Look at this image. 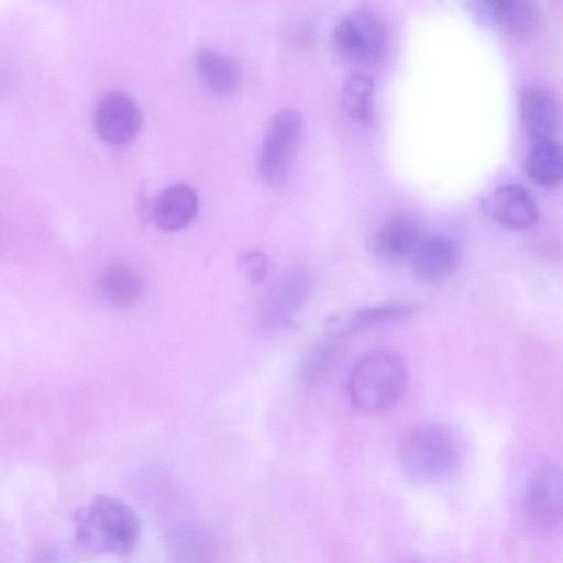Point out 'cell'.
Masks as SVG:
<instances>
[{"mask_svg": "<svg viewBox=\"0 0 563 563\" xmlns=\"http://www.w3.org/2000/svg\"><path fill=\"white\" fill-rule=\"evenodd\" d=\"M75 551L84 556L131 554L139 541L140 522L135 511L122 499L96 496L73 517Z\"/></svg>", "mask_w": 563, "mask_h": 563, "instance_id": "cell-1", "label": "cell"}, {"mask_svg": "<svg viewBox=\"0 0 563 563\" xmlns=\"http://www.w3.org/2000/svg\"><path fill=\"white\" fill-rule=\"evenodd\" d=\"M408 385V368L400 354L376 350L355 362L347 378L351 402L364 412H382L394 407Z\"/></svg>", "mask_w": 563, "mask_h": 563, "instance_id": "cell-2", "label": "cell"}, {"mask_svg": "<svg viewBox=\"0 0 563 563\" xmlns=\"http://www.w3.org/2000/svg\"><path fill=\"white\" fill-rule=\"evenodd\" d=\"M399 456L402 470L420 483L446 479L459 467L461 448L454 433L444 426L421 424L402 438Z\"/></svg>", "mask_w": 563, "mask_h": 563, "instance_id": "cell-3", "label": "cell"}, {"mask_svg": "<svg viewBox=\"0 0 563 563\" xmlns=\"http://www.w3.org/2000/svg\"><path fill=\"white\" fill-rule=\"evenodd\" d=\"M301 113L292 108L273 115L265 130L257 159L262 180L272 187L287 179L302 131Z\"/></svg>", "mask_w": 563, "mask_h": 563, "instance_id": "cell-4", "label": "cell"}, {"mask_svg": "<svg viewBox=\"0 0 563 563\" xmlns=\"http://www.w3.org/2000/svg\"><path fill=\"white\" fill-rule=\"evenodd\" d=\"M332 38L338 52L355 62H376L386 47L383 22L366 11L343 16L334 26Z\"/></svg>", "mask_w": 563, "mask_h": 563, "instance_id": "cell-5", "label": "cell"}, {"mask_svg": "<svg viewBox=\"0 0 563 563\" xmlns=\"http://www.w3.org/2000/svg\"><path fill=\"white\" fill-rule=\"evenodd\" d=\"M530 521L551 529L563 520V471L549 466L538 471L529 481L523 498Z\"/></svg>", "mask_w": 563, "mask_h": 563, "instance_id": "cell-6", "label": "cell"}, {"mask_svg": "<svg viewBox=\"0 0 563 563\" xmlns=\"http://www.w3.org/2000/svg\"><path fill=\"white\" fill-rule=\"evenodd\" d=\"M93 124L103 141L121 145L136 136L142 124V115L129 95L121 90H111L98 101Z\"/></svg>", "mask_w": 563, "mask_h": 563, "instance_id": "cell-7", "label": "cell"}, {"mask_svg": "<svg viewBox=\"0 0 563 563\" xmlns=\"http://www.w3.org/2000/svg\"><path fill=\"white\" fill-rule=\"evenodd\" d=\"M312 279L305 271H294L282 277L267 294L261 310L265 327L285 324L302 307L311 294Z\"/></svg>", "mask_w": 563, "mask_h": 563, "instance_id": "cell-8", "label": "cell"}, {"mask_svg": "<svg viewBox=\"0 0 563 563\" xmlns=\"http://www.w3.org/2000/svg\"><path fill=\"white\" fill-rule=\"evenodd\" d=\"M459 257V247L452 239L444 235L422 239L412 255L413 274L423 283L441 282L454 272Z\"/></svg>", "mask_w": 563, "mask_h": 563, "instance_id": "cell-9", "label": "cell"}, {"mask_svg": "<svg viewBox=\"0 0 563 563\" xmlns=\"http://www.w3.org/2000/svg\"><path fill=\"white\" fill-rule=\"evenodd\" d=\"M475 11L481 18L515 36L530 34L540 22V10L530 0L479 1L475 3Z\"/></svg>", "mask_w": 563, "mask_h": 563, "instance_id": "cell-10", "label": "cell"}, {"mask_svg": "<svg viewBox=\"0 0 563 563\" xmlns=\"http://www.w3.org/2000/svg\"><path fill=\"white\" fill-rule=\"evenodd\" d=\"M520 120L536 143L553 140L559 124V108L553 96L539 87L527 88L519 100Z\"/></svg>", "mask_w": 563, "mask_h": 563, "instance_id": "cell-11", "label": "cell"}, {"mask_svg": "<svg viewBox=\"0 0 563 563\" xmlns=\"http://www.w3.org/2000/svg\"><path fill=\"white\" fill-rule=\"evenodd\" d=\"M493 217L508 229L522 230L538 219V207L529 191L517 184L496 188L489 201Z\"/></svg>", "mask_w": 563, "mask_h": 563, "instance_id": "cell-12", "label": "cell"}, {"mask_svg": "<svg viewBox=\"0 0 563 563\" xmlns=\"http://www.w3.org/2000/svg\"><path fill=\"white\" fill-rule=\"evenodd\" d=\"M198 210L196 190L185 183L164 188L153 206V219L165 231H176L188 225Z\"/></svg>", "mask_w": 563, "mask_h": 563, "instance_id": "cell-13", "label": "cell"}, {"mask_svg": "<svg viewBox=\"0 0 563 563\" xmlns=\"http://www.w3.org/2000/svg\"><path fill=\"white\" fill-rule=\"evenodd\" d=\"M422 241L416 222L397 217L386 221L374 239L376 255L390 263L412 256Z\"/></svg>", "mask_w": 563, "mask_h": 563, "instance_id": "cell-14", "label": "cell"}, {"mask_svg": "<svg viewBox=\"0 0 563 563\" xmlns=\"http://www.w3.org/2000/svg\"><path fill=\"white\" fill-rule=\"evenodd\" d=\"M195 68L203 85L216 92H231L241 81L238 60L211 47H201L196 53Z\"/></svg>", "mask_w": 563, "mask_h": 563, "instance_id": "cell-15", "label": "cell"}, {"mask_svg": "<svg viewBox=\"0 0 563 563\" xmlns=\"http://www.w3.org/2000/svg\"><path fill=\"white\" fill-rule=\"evenodd\" d=\"M418 310L419 306L410 302L363 307L349 313L342 321H338L339 327L331 335L341 339L360 330L405 319Z\"/></svg>", "mask_w": 563, "mask_h": 563, "instance_id": "cell-16", "label": "cell"}, {"mask_svg": "<svg viewBox=\"0 0 563 563\" xmlns=\"http://www.w3.org/2000/svg\"><path fill=\"white\" fill-rule=\"evenodd\" d=\"M99 284L103 297L119 307L137 302L144 291V280L140 273L125 264H113L104 268Z\"/></svg>", "mask_w": 563, "mask_h": 563, "instance_id": "cell-17", "label": "cell"}, {"mask_svg": "<svg viewBox=\"0 0 563 563\" xmlns=\"http://www.w3.org/2000/svg\"><path fill=\"white\" fill-rule=\"evenodd\" d=\"M527 176L542 186L563 180V144L553 140L536 143L525 158Z\"/></svg>", "mask_w": 563, "mask_h": 563, "instance_id": "cell-18", "label": "cell"}, {"mask_svg": "<svg viewBox=\"0 0 563 563\" xmlns=\"http://www.w3.org/2000/svg\"><path fill=\"white\" fill-rule=\"evenodd\" d=\"M373 78L362 71L347 75L342 85V103L346 114L361 124L373 119Z\"/></svg>", "mask_w": 563, "mask_h": 563, "instance_id": "cell-19", "label": "cell"}, {"mask_svg": "<svg viewBox=\"0 0 563 563\" xmlns=\"http://www.w3.org/2000/svg\"><path fill=\"white\" fill-rule=\"evenodd\" d=\"M339 340L331 335V340L320 343L309 352L301 366L300 375L303 384L308 386L318 384L328 375L339 353Z\"/></svg>", "mask_w": 563, "mask_h": 563, "instance_id": "cell-20", "label": "cell"}, {"mask_svg": "<svg viewBox=\"0 0 563 563\" xmlns=\"http://www.w3.org/2000/svg\"><path fill=\"white\" fill-rule=\"evenodd\" d=\"M241 266L247 278L252 282H260L267 269V261L264 254L258 251H247L241 256Z\"/></svg>", "mask_w": 563, "mask_h": 563, "instance_id": "cell-21", "label": "cell"}, {"mask_svg": "<svg viewBox=\"0 0 563 563\" xmlns=\"http://www.w3.org/2000/svg\"><path fill=\"white\" fill-rule=\"evenodd\" d=\"M410 563H422V562H410Z\"/></svg>", "mask_w": 563, "mask_h": 563, "instance_id": "cell-22", "label": "cell"}]
</instances>
